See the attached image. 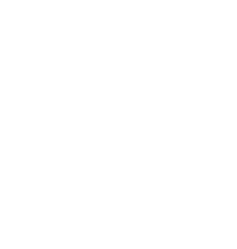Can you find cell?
Returning <instances> with one entry per match:
<instances>
[]
</instances>
